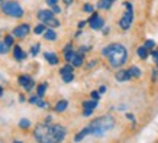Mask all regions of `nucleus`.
I'll list each match as a JSON object with an SVG mask.
<instances>
[{
    "instance_id": "48",
    "label": "nucleus",
    "mask_w": 158,
    "mask_h": 143,
    "mask_svg": "<svg viewBox=\"0 0 158 143\" xmlns=\"http://www.w3.org/2000/svg\"><path fill=\"white\" fill-rule=\"evenodd\" d=\"M0 2H2V0H0Z\"/></svg>"
},
{
    "instance_id": "20",
    "label": "nucleus",
    "mask_w": 158,
    "mask_h": 143,
    "mask_svg": "<svg viewBox=\"0 0 158 143\" xmlns=\"http://www.w3.org/2000/svg\"><path fill=\"white\" fill-rule=\"evenodd\" d=\"M129 72H131V75H132V78H141V75H142V71L136 65H132L129 68Z\"/></svg>"
},
{
    "instance_id": "42",
    "label": "nucleus",
    "mask_w": 158,
    "mask_h": 143,
    "mask_svg": "<svg viewBox=\"0 0 158 143\" xmlns=\"http://www.w3.org/2000/svg\"><path fill=\"white\" fill-rule=\"evenodd\" d=\"M64 3H65V6H71L73 0H64Z\"/></svg>"
},
{
    "instance_id": "44",
    "label": "nucleus",
    "mask_w": 158,
    "mask_h": 143,
    "mask_svg": "<svg viewBox=\"0 0 158 143\" xmlns=\"http://www.w3.org/2000/svg\"><path fill=\"white\" fill-rule=\"evenodd\" d=\"M2 95H3V88L0 87V97H2Z\"/></svg>"
},
{
    "instance_id": "15",
    "label": "nucleus",
    "mask_w": 158,
    "mask_h": 143,
    "mask_svg": "<svg viewBox=\"0 0 158 143\" xmlns=\"http://www.w3.org/2000/svg\"><path fill=\"white\" fill-rule=\"evenodd\" d=\"M73 67L76 68V67H81L83 64H84V54H81V52H78L77 51V54H76V57H74V59H73Z\"/></svg>"
},
{
    "instance_id": "9",
    "label": "nucleus",
    "mask_w": 158,
    "mask_h": 143,
    "mask_svg": "<svg viewBox=\"0 0 158 143\" xmlns=\"http://www.w3.org/2000/svg\"><path fill=\"white\" fill-rule=\"evenodd\" d=\"M18 82H19V85L23 87L26 91H31L35 87V81L29 75H20L19 78H18Z\"/></svg>"
},
{
    "instance_id": "14",
    "label": "nucleus",
    "mask_w": 158,
    "mask_h": 143,
    "mask_svg": "<svg viewBox=\"0 0 158 143\" xmlns=\"http://www.w3.org/2000/svg\"><path fill=\"white\" fill-rule=\"evenodd\" d=\"M13 55H15V59H16V61H22V59L26 58V54H25L23 51H22V48L18 46V45L13 46Z\"/></svg>"
},
{
    "instance_id": "35",
    "label": "nucleus",
    "mask_w": 158,
    "mask_h": 143,
    "mask_svg": "<svg viewBox=\"0 0 158 143\" xmlns=\"http://www.w3.org/2000/svg\"><path fill=\"white\" fill-rule=\"evenodd\" d=\"M87 23H89L87 20H81V22H78V29H83V28H84V26H86Z\"/></svg>"
},
{
    "instance_id": "43",
    "label": "nucleus",
    "mask_w": 158,
    "mask_h": 143,
    "mask_svg": "<svg viewBox=\"0 0 158 143\" xmlns=\"http://www.w3.org/2000/svg\"><path fill=\"white\" fill-rule=\"evenodd\" d=\"M19 101H20V103H23V101H25V97H23V95H20V97H19Z\"/></svg>"
},
{
    "instance_id": "38",
    "label": "nucleus",
    "mask_w": 158,
    "mask_h": 143,
    "mask_svg": "<svg viewBox=\"0 0 158 143\" xmlns=\"http://www.w3.org/2000/svg\"><path fill=\"white\" fill-rule=\"evenodd\" d=\"M51 10H52L54 13H60V12H61V9H60V6H54V7H51Z\"/></svg>"
},
{
    "instance_id": "4",
    "label": "nucleus",
    "mask_w": 158,
    "mask_h": 143,
    "mask_svg": "<svg viewBox=\"0 0 158 143\" xmlns=\"http://www.w3.org/2000/svg\"><path fill=\"white\" fill-rule=\"evenodd\" d=\"M0 7H2V12H5L10 18L19 19V18L23 16V9H22V6L18 2H2Z\"/></svg>"
},
{
    "instance_id": "39",
    "label": "nucleus",
    "mask_w": 158,
    "mask_h": 143,
    "mask_svg": "<svg viewBox=\"0 0 158 143\" xmlns=\"http://www.w3.org/2000/svg\"><path fill=\"white\" fill-rule=\"evenodd\" d=\"M96 64H97V59H91V62L89 64V65H87V68H93L94 65H96Z\"/></svg>"
},
{
    "instance_id": "24",
    "label": "nucleus",
    "mask_w": 158,
    "mask_h": 143,
    "mask_svg": "<svg viewBox=\"0 0 158 143\" xmlns=\"http://www.w3.org/2000/svg\"><path fill=\"white\" fill-rule=\"evenodd\" d=\"M47 87H48V84H47V82L39 84V85H38V91H36V95H39V97H44L45 91H47Z\"/></svg>"
},
{
    "instance_id": "28",
    "label": "nucleus",
    "mask_w": 158,
    "mask_h": 143,
    "mask_svg": "<svg viewBox=\"0 0 158 143\" xmlns=\"http://www.w3.org/2000/svg\"><path fill=\"white\" fill-rule=\"evenodd\" d=\"M7 52H9V46H7L5 42H0V54L5 55V54H7Z\"/></svg>"
},
{
    "instance_id": "7",
    "label": "nucleus",
    "mask_w": 158,
    "mask_h": 143,
    "mask_svg": "<svg viewBox=\"0 0 158 143\" xmlns=\"http://www.w3.org/2000/svg\"><path fill=\"white\" fill-rule=\"evenodd\" d=\"M87 22H89V25H90V28L93 29V30H102L103 26H105V20H103V18H100L99 13H96V12L91 13L90 19L87 20Z\"/></svg>"
},
{
    "instance_id": "23",
    "label": "nucleus",
    "mask_w": 158,
    "mask_h": 143,
    "mask_svg": "<svg viewBox=\"0 0 158 143\" xmlns=\"http://www.w3.org/2000/svg\"><path fill=\"white\" fill-rule=\"evenodd\" d=\"M45 30H47V25H45V23H39V25H36V28L34 29L35 35H41V34H45Z\"/></svg>"
},
{
    "instance_id": "2",
    "label": "nucleus",
    "mask_w": 158,
    "mask_h": 143,
    "mask_svg": "<svg viewBox=\"0 0 158 143\" xmlns=\"http://www.w3.org/2000/svg\"><path fill=\"white\" fill-rule=\"evenodd\" d=\"M67 136V129L61 124H38L34 130V137L38 143H62Z\"/></svg>"
},
{
    "instance_id": "27",
    "label": "nucleus",
    "mask_w": 158,
    "mask_h": 143,
    "mask_svg": "<svg viewBox=\"0 0 158 143\" xmlns=\"http://www.w3.org/2000/svg\"><path fill=\"white\" fill-rule=\"evenodd\" d=\"M144 46L148 49V51H151V49H154L155 48V42H154L152 39H147L145 41V43H144Z\"/></svg>"
},
{
    "instance_id": "29",
    "label": "nucleus",
    "mask_w": 158,
    "mask_h": 143,
    "mask_svg": "<svg viewBox=\"0 0 158 143\" xmlns=\"http://www.w3.org/2000/svg\"><path fill=\"white\" fill-rule=\"evenodd\" d=\"M90 97H91V100L99 101V100H100V93H99V91H91V93H90Z\"/></svg>"
},
{
    "instance_id": "34",
    "label": "nucleus",
    "mask_w": 158,
    "mask_h": 143,
    "mask_svg": "<svg viewBox=\"0 0 158 143\" xmlns=\"http://www.w3.org/2000/svg\"><path fill=\"white\" fill-rule=\"evenodd\" d=\"M158 80V68L152 71V81H157Z\"/></svg>"
},
{
    "instance_id": "30",
    "label": "nucleus",
    "mask_w": 158,
    "mask_h": 143,
    "mask_svg": "<svg viewBox=\"0 0 158 143\" xmlns=\"http://www.w3.org/2000/svg\"><path fill=\"white\" fill-rule=\"evenodd\" d=\"M5 43L6 45H7V46H12V45H13V36H12V35H7V36H6L5 38Z\"/></svg>"
},
{
    "instance_id": "47",
    "label": "nucleus",
    "mask_w": 158,
    "mask_h": 143,
    "mask_svg": "<svg viewBox=\"0 0 158 143\" xmlns=\"http://www.w3.org/2000/svg\"><path fill=\"white\" fill-rule=\"evenodd\" d=\"M109 2H112V3H113V2H115V0H109Z\"/></svg>"
},
{
    "instance_id": "6",
    "label": "nucleus",
    "mask_w": 158,
    "mask_h": 143,
    "mask_svg": "<svg viewBox=\"0 0 158 143\" xmlns=\"http://www.w3.org/2000/svg\"><path fill=\"white\" fill-rule=\"evenodd\" d=\"M54 12L52 10H39L38 12V19L42 22V23H45L47 26H49L51 29L54 28H60V20L54 16Z\"/></svg>"
},
{
    "instance_id": "32",
    "label": "nucleus",
    "mask_w": 158,
    "mask_h": 143,
    "mask_svg": "<svg viewBox=\"0 0 158 143\" xmlns=\"http://www.w3.org/2000/svg\"><path fill=\"white\" fill-rule=\"evenodd\" d=\"M39 48H41V45H39V43H36V45H34V46H32V49H31V54H32L34 57L39 52Z\"/></svg>"
},
{
    "instance_id": "31",
    "label": "nucleus",
    "mask_w": 158,
    "mask_h": 143,
    "mask_svg": "<svg viewBox=\"0 0 158 143\" xmlns=\"http://www.w3.org/2000/svg\"><path fill=\"white\" fill-rule=\"evenodd\" d=\"M83 10H84V12H87V13H93V6L90 5V3H86V5L83 6Z\"/></svg>"
},
{
    "instance_id": "33",
    "label": "nucleus",
    "mask_w": 158,
    "mask_h": 143,
    "mask_svg": "<svg viewBox=\"0 0 158 143\" xmlns=\"http://www.w3.org/2000/svg\"><path fill=\"white\" fill-rule=\"evenodd\" d=\"M58 0H47V5L49 6V7H54V6H58Z\"/></svg>"
},
{
    "instance_id": "12",
    "label": "nucleus",
    "mask_w": 158,
    "mask_h": 143,
    "mask_svg": "<svg viewBox=\"0 0 158 143\" xmlns=\"http://www.w3.org/2000/svg\"><path fill=\"white\" fill-rule=\"evenodd\" d=\"M115 78L119 82H125V81H129L131 78H132V75H131L129 70H119V71L115 74Z\"/></svg>"
},
{
    "instance_id": "3",
    "label": "nucleus",
    "mask_w": 158,
    "mask_h": 143,
    "mask_svg": "<svg viewBox=\"0 0 158 143\" xmlns=\"http://www.w3.org/2000/svg\"><path fill=\"white\" fill-rule=\"evenodd\" d=\"M102 55L106 57V59L110 64V67L113 68L123 67L126 64V61H128V49L122 43H118V42L109 43L107 46L103 48L102 49Z\"/></svg>"
},
{
    "instance_id": "10",
    "label": "nucleus",
    "mask_w": 158,
    "mask_h": 143,
    "mask_svg": "<svg viewBox=\"0 0 158 143\" xmlns=\"http://www.w3.org/2000/svg\"><path fill=\"white\" fill-rule=\"evenodd\" d=\"M29 32H31V26L28 23H23L13 29V36H16V38H25Z\"/></svg>"
},
{
    "instance_id": "22",
    "label": "nucleus",
    "mask_w": 158,
    "mask_h": 143,
    "mask_svg": "<svg viewBox=\"0 0 158 143\" xmlns=\"http://www.w3.org/2000/svg\"><path fill=\"white\" fill-rule=\"evenodd\" d=\"M68 72H74V67H73V64H65V65L60 70V74H61V75L68 74Z\"/></svg>"
},
{
    "instance_id": "40",
    "label": "nucleus",
    "mask_w": 158,
    "mask_h": 143,
    "mask_svg": "<svg viewBox=\"0 0 158 143\" xmlns=\"http://www.w3.org/2000/svg\"><path fill=\"white\" fill-rule=\"evenodd\" d=\"M51 121H52V117H51V116H47V117H45V121H44V123L51 124Z\"/></svg>"
},
{
    "instance_id": "49",
    "label": "nucleus",
    "mask_w": 158,
    "mask_h": 143,
    "mask_svg": "<svg viewBox=\"0 0 158 143\" xmlns=\"http://www.w3.org/2000/svg\"><path fill=\"white\" fill-rule=\"evenodd\" d=\"M0 143H2V142H0Z\"/></svg>"
},
{
    "instance_id": "46",
    "label": "nucleus",
    "mask_w": 158,
    "mask_h": 143,
    "mask_svg": "<svg viewBox=\"0 0 158 143\" xmlns=\"http://www.w3.org/2000/svg\"><path fill=\"white\" fill-rule=\"evenodd\" d=\"M13 143H22V142H19V140H16V142H13Z\"/></svg>"
},
{
    "instance_id": "5",
    "label": "nucleus",
    "mask_w": 158,
    "mask_h": 143,
    "mask_svg": "<svg viewBox=\"0 0 158 143\" xmlns=\"http://www.w3.org/2000/svg\"><path fill=\"white\" fill-rule=\"evenodd\" d=\"M123 6L126 7V12L119 19V28L122 30H128L132 26V22H134V6L131 2H125Z\"/></svg>"
},
{
    "instance_id": "19",
    "label": "nucleus",
    "mask_w": 158,
    "mask_h": 143,
    "mask_svg": "<svg viewBox=\"0 0 158 143\" xmlns=\"http://www.w3.org/2000/svg\"><path fill=\"white\" fill-rule=\"evenodd\" d=\"M136 54H138V57L141 58V59H147V58H148V55H149V51L144 46V45H142V46H139V48H138Z\"/></svg>"
},
{
    "instance_id": "21",
    "label": "nucleus",
    "mask_w": 158,
    "mask_h": 143,
    "mask_svg": "<svg viewBox=\"0 0 158 143\" xmlns=\"http://www.w3.org/2000/svg\"><path fill=\"white\" fill-rule=\"evenodd\" d=\"M97 7L107 10L112 7V2H109V0H100V2H97Z\"/></svg>"
},
{
    "instance_id": "36",
    "label": "nucleus",
    "mask_w": 158,
    "mask_h": 143,
    "mask_svg": "<svg viewBox=\"0 0 158 143\" xmlns=\"http://www.w3.org/2000/svg\"><path fill=\"white\" fill-rule=\"evenodd\" d=\"M126 119L129 120V121H135V116L131 114V113H126Z\"/></svg>"
},
{
    "instance_id": "41",
    "label": "nucleus",
    "mask_w": 158,
    "mask_h": 143,
    "mask_svg": "<svg viewBox=\"0 0 158 143\" xmlns=\"http://www.w3.org/2000/svg\"><path fill=\"white\" fill-rule=\"evenodd\" d=\"M99 93H100V94H103V93H106V87H105V85H102L100 88H99Z\"/></svg>"
},
{
    "instance_id": "8",
    "label": "nucleus",
    "mask_w": 158,
    "mask_h": 143,
    "mask_svg": "<svg viewBox=\"0 0 158 143\" xmlns=\"http://www.w3.org/2000/svg\"><path fill=\"white\" fill-rule=\"evenodd\" d=\"M96 107H97V101L96 100L83 101V116H84V117L91 116V114H93V111L96 110Z\"/></svg>"
},
{
    "instance_id": "25",
    "label": "nucleus",
    "mask_w": 158,
    "mask_h": 143,
    "mask_svg": "<svg viewBox=\"0 0 158 143\" xmlns=\"http://www.w3.org/2000/svg\"><path fill=\"white\" fill-rule=\"evenodd\" d=\"M61 78H62V81L64 82H71L73 80H74V72H68V74H64V75H61Z\"/></svg>"
},
{
    "instance_id": "45",
    "label": "nucleus",
    "mask_w": 158,
    "mask_h": 143,
    "mask_svg": "<svg viewBox=\"0 0 158 143\" xmlns=\"http://www.w3.org/2000/svg\"><path fill=\"white\" fill-rule=\"evenodd\" d=\"M155 65H157V68H158V59H157V61H155Z\"/></svg>"
},
{
    "instance_id": "1",
    "label": "nucleus",
    "mask_w": 158,
    "mask_h": 143,
    "mask_svg": "<svg viewBox=\"0 0 158 143\" xmlns=\"http://www.w3.org/2000/svg\"><path fill=\"white\" fill-rule=\"evenodd\" d=\"M115 124H116V121H115V119H113V116H110V114L99 116V117H96L94 120H91L86 127H83V129L74 136V142L80 143L86 136L102 137V136H105L106 133H109L110 130H113Z\"/></svg>"
},
{
    "instance_id": "26",
    "label": "nucleus",
    "mask_w": 158,
    "mask_h": 143,
    "mask_svg": "<svg viewBox=\"0 0 158 143\" xmlns=\"http://www.w3.org/2000/svg\"><path fill=\"white\" fill-rule=\"evenodd\" d=\"M19 127L20 129H29L31 127V121L28 119H20L19 120Z\"/></svg>"
},
{
    "instance_id": "13",
    "label": "nucleus",
    "mask_w": 158,
    "mask_h": 143,
    "mask_svg": "<svg viewBox=\"0 0 158 143\" xmlns=\"http://www.w3.org/2000/svg\"><path fill=\"white\" fill-rule=\"evenodd\" d=\"M29 103L36 105V107H39V109H47V107H48V104H47V103L42 100V97H39V95H32V97L29 98Z\"/></svg>"
},
{
    "instance_id": "11",
    "label": "nucleus",
    "mask_w": 158,
    "mask_h": 143,
    "mask_svg": "<svg viewBox=\"0 0 158 143\" xmlns=\"http://www.w3.org/2000/svg\"><path fill=\"white\" fill-rule=\"evenodd\" d=\"M76 54H77V51L73 49V43H67L65 48H64V59L67 61V64H71L74 57H76Z\"/></svg>"
},
{
    "instance_id": "16",
    "label": "nucleus",
    "mask_w": 158,
    "mask_h": 143,
    "mask_svg": "<svg viewBox=\"0 0 158 143\" xmlns=\"http://www.w3.org/2000/svg\"><path fill=\"white\" fill-rule=\"evenodd\" d=\"M44 57H45V59H47V61H48V64H51V65H57L58 61H60V59H58V57L54 52H45V54H44Z\"/></svg>"
},
{
    "instance_id": "18",
    "label": "nucleus",
    "mask_w": 158,
    "mask_h": 143,
    "mask_svg": "<svg viewBox=\"0 0 158 143\" xmlns=\"http://www.w3.org/2000/svg\"><path fill=\"white\" fill-rule=\"evenodd\" d=\"M44 38L47 39V41H55L57 39V34H55V30L54 29H47L45 30V34H44Z\"/></svg>"
},
{
    "instance_id": "17",
    "label": "nucleus",
    "mask_w": 158,
    "mask_h": 143,
    "mask_svg": "<svg viewBox=\"0 0 158 143\" xmlns=\"http://www.w3.org/2000/svg\"><path fill=\"white\" fill-rule=\"evenodd\" d=\"M68 107V101L67 100H60L55 104V107H54V110L57 111V113H62V111H65Z\"/></svg>"
},
{
    "instance_id": "37",
    "label": "nucleus",
    "mask_w": 158,
    "mask_h": 143,
    "mask_svg": "<svg viewBox=\"0 0 158 143\" xmlns=\"http://www.w3.org/2000/svg\"><path fill=\"white\" fill-rule=\"evenodd\" d=\"M151 55H152L154 61H157V59H158V49H155V51H152V52H151Z\"/></svg>"
}]
</instances>
